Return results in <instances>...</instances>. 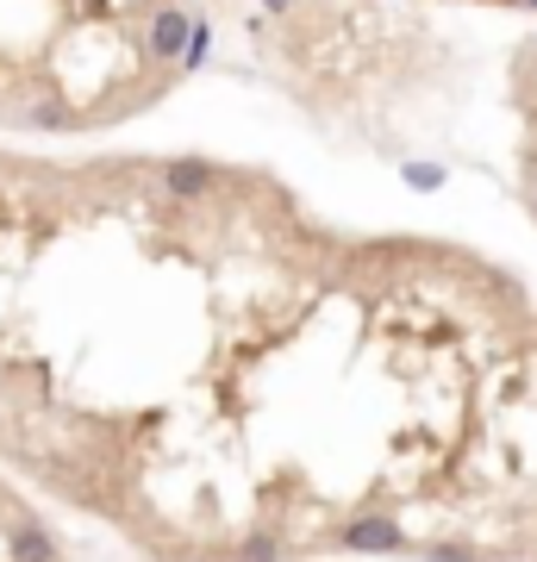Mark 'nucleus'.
<instances>
[{"label": "nucleus", "mask_w": 537, "mask_h": 562, "mask_svg": "<svg viewBox=\"0 0 537 562\" xmlns=\"http://www.w3.org/2000/svg\"><path fill=\"white\" fill-rule=\"evenodd\" d=\"M0 562H63L51 525L0 482Z\"/></svg>", "instance_id": "1"}, {"label": "nucleus", "mask_w": 537, "mask_h": 562, "mask_svg": "<svg viewBox=\"0 0 537 562\" xmlns=\"http://www.w3.org/2000/svg\"><path fill=\"white\" fill-rule=\"evenodd\" d=\"M188 31H194V20H188L181 7H156L151 26H144V56H156V63L181 56V51H188Z\"/></svg>", "instance_id": "2"}, {"label": "nucleus", "mask_w": 537, "mask_h": 562, "mask_svg": "<svg viewBox=\"0 0 537 562\" xmlns=\"http://www.w3.org/2000/svg\"><path fill=\"white\" fill-rule=\"evenodd\" d=\"M269 7H276V13H282V7H287V0H269Z\"/></svg>", "instance_id": "3"}]
</instances>
